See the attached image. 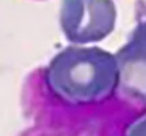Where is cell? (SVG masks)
I'll return each mask as SVG.
<instances>
[{"label":"cell","mask_w":146,"mask_h":136,"mask_svg":"<svg viewBox=\"0 0 146 136\" xmlns=\"http://www.w3.org/2000/svg\"><path fill=\"white\" fill-rule=\"evenodd\" d=\"M44 81L60 101L71 105L105 102L121 81L115 55L99 47L71 45L60 51L47 65Z\"/></svg>","instance_id":"cell-1"},{"label":"cell","mask_w":146,"mask_h":136,"mask_svg":"<svg viewBox=\"0 0 146 136\" xmlns=\"http://www.w3.org/2000/svg\"><path fill=\"white\" fill-rule=\"evenodd\" d=\"M115 23L116 7L112 0L61 1L60 26L70 43H98L113 31Z\"/></svg>","instance_id":"cell-2"},{"label":"cell","mask_w":146,"mask_h":136,"mask_svg":"<svg viewBox=\"0 0 146 136\" xmlns=\"http://www.w3.org/2000/svg\"><path fill=\"white\" fill-rule=\"evenodd\" d=\"M119 65L145 64L146 65V20L139 23L131 38L115 54Z\"/></svg>","instance_id":"cell-3"},{"label":"cell","mask_w":146,"mask_h":136,"mask_svg":"<svg viewBox=\"0 0 146 136\" xmlns=\"http://www.w3.org/2000/svg\"><path fill=\"white\" fill-rule=\"evenodd\" d=\"M126 136H146V118L132 123L126 132Z\"/></svg>","instance_id":"cell-4"}]
</instances>
